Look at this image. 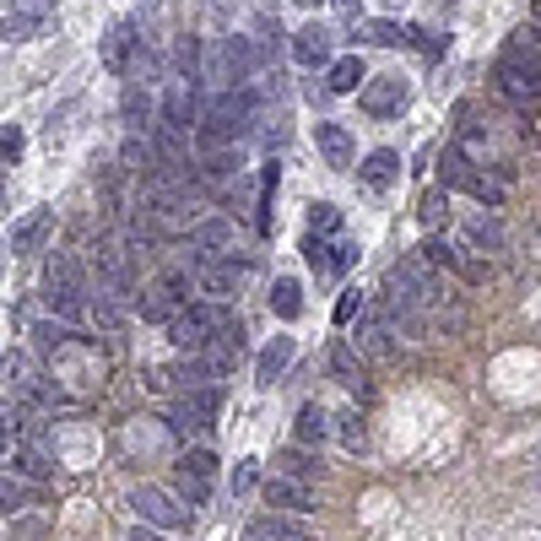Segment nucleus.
<instances>
[{
  "label": "nucleus",
  "instance_id": "f257e3e1",
  "mask_svg": "<svg viewBox=\"0 0 541 541\" xmlns=\"http://www.w3.org/2000/svg\"><path fill=\"white\" fill-rule=\"evenodd\" d=\"M255 109H260V92L255 87H233V92H211L201 103V125H195V136L206 141V147H228V141H239L249 125H255Z\"/></svg>",
  "mask_w": 541,
  "mask_h": 541
},
{
  "label": "nucleus",
  "instance_id": "f03ea898",
  "mask_svg": "<svg viewBox=\"0 0 541 541\" xmlns=\"http://www.w3.org/2000/svg\"><path fill=\"white\" fill-rule=\"evenodd\" d=\"M222 320H228V314H222L217 303H190V309L174 314V325H168V341H174L179 352H201L206 341L222 331Z\"/></svg>",
  "mask_w": 541,
  "mask_h": 541
},
{
  "label": "nucleus",
  "instance_id": "7ed1b4c3",
  "mask_svg": "<svg viewBox=\"0 0 541 541\" xmlns=\"http://www.w3.org/2000/svg\"><path fill=\"white\" fill-rule=\"evenodd\" d=\"M130 509L141 514V525H157V531L190 525V504H184L179 493H168V487H136V493H130Z\"/></svg>",
  "mask_w": 541,
  "mask_h": 541
},
{
  "label": "nucleus",
  "instance_id": "20e7f679",
  "mask_svg": "<svg viewBox=\"0 0 541 541\" xmlns=\"http://www.w3.org/2000/svg\"><path fill=\"white\" fill-rule=\"evenodd\" d=\"M222 412V390L217 385H184L179 390V401H174V428H211Z\"/></svg>",
  "mask_w": 541,
  "mask_h": 541
},
{
  "label": "nucleus",
  "instance_id": "39448f33",
  "mask_svg": "<svg viewBox=\"0 0 541 541\" xmlns=\"http://www.w3.org/2000/svg\"><path fill=\"white\" fill-rule=\"evenodd\" d=\"M76 260H55V266L44 271V287H38V298L49 303V309L55 314H65V320H71V314H82V293H76Z\"/></svg>",
  "mask_w": 541,
  "mask_h": 541
},
{
  "label": "nucleus",
  "instance_id": "423d86ee",
  "mask_svg": "<svg viewBox=\"0 0 541 541\" xmlns=\"http://www.w3.org/2000/svg\"><path fill=\"white\" fill-rule=\"evenodd\" d=\"M244 541H314V531L303 525V514H255V520L244 525Z\"/></svg>",
  "mask_w": 541,
  "mask_h": 541
},
{
  "label": "nucleus",
  "instance_id": "0eeeda50",
  "mask_svg": "<svg viewBox=\"0 0 541 541\" xmlns=\"http://www.w3.org/2000/svg\"><path fill=\"white\" fill-rule=\"evenodd\" d=\"M406 109V82L401 76H374L363 82V114L368 120H390V114Z\"/></svg>",
  "mask_w": 541,
  "mask_h": 541
},
{
  "label": "nucleus",
  "instance_id": "6e6552de",
  "mask_svg": "<svg viewBox=\"0 0 541 541\" xmlns=\"http://www.w3.org/2000/svg\"><path fill=\"white\" fill-rule=\"evenodd\" d=\"M136 38H141V33H136V17H114L109 33H103V71H109V76H125Z\"/></svg>",
  "mask_w": 541,
  "mask_h": 541
},
{
  "label": "nucleus",
  "instance_id": "1a4fd4ad",
  "mask_svg": "<svg viewBox=\"0 0 541 541\" xmlns=\"http://www.w3.org/2000/svg\"><path fill=\"white\" fill-rule=\"evenodd\" d=\"M498 92H504V98H514V103H525V109H531V103H541V71H531V65H514V60H498Z\"/></svg>",
  "mask_w": 541,
  "mask_h": 541
},
{
  "label": "nucleus",
  "instance_id": "9d476101",
  "mask_svg": "<svg viewBox=\"0 0 541 541\" xmlns=\"http://www.w3.org/2000/svg\"><path fill=\"white\" fill-rule=\"evenodd\" d=\"M190 244L201 249L206 260H228L233 249H239V228H233V217H211L190 233Z\"/></svg>",
  "mask_w": 541,
  "mask_h": 541
},
{
  "label": "nucleus",
  "instance_id": "9b49d317",
  "mask_svg": "<svg viewBox=\"0 0 541 541\" xmlns=\"http://www.w3.org/2000/svg\"><path fill=\"white\" fill-rule=\"evenodd\" d=\"M395 331L401 325L390 320V309H374V314H363V331H358V347L368 352V358H395Z\"/></svg>",
  "mask_w": 541,
  "mask_h": 541
},
{
  "label": "nucleus",
  "instance_id": "f8f14e48",
  "mask_svg": "<svg viewBox=\"0 0 541 541\" xmlns=\"http://www.w3.org/2000/svg\"><path fill=\"white\" fill-rule=\"evenodd\" d=\"M331 44H336V33L325 28V22H303V28L293 33V60L298 65H331Z\"/></svg>",
  "mask_w": 541,
  "mask_h": 541
},
{
  "label": "nucleus",
  "instance_id": "ddd939ff",
  "mask_svg": "<svg viewBox=\"0 0 541 541\" xmlns=\"http://www.w3.org/2000/svg\"><path fill=\"white\" fill-rule=\"evenodd\" d=\"M314 147H320V157L331 168H352V157H358V147H352V130L336 125V120H320L314 125Z\"/></svg>",
  "mask_w": 541,
  "mask_h": 541
},
{
  "label": "nucleus",
  "instance_id": "4468645a",
  "mask_svg": "<svg viewBox=\"0 0 541 541\" xmlns=\"http://www.w3.org/2000/svg\"><path fill=\"white\" fill-rule=\"evenodd\" d=\"M282 477H298V482H314L325 471V460H320V444H287V450H276L271 460Z\"/></svg>",
  "mask_w": 541,
  "mask_h": 541
},
{
  "label": "nucleus",
  "instance_id": "2eb2a0df",
  "mask_svg": "<svg viewBox=\"0 0 541 541\" xmlns=\"http://www.w3.org/2000/svg\"><path fill=\"white\" fill-rule=\"evenodd\" d=\"M266 504L282 509V514H309V509H320V504H314V493H309L298 477H271V482H266Z\"/></svg>",
  "mask_w": 541,
  "mask_h": 541
},
{
  "label": "nucleus",
  "instance_id": "dca6fc26",
  "mask_svg": "<svg viewBox=\"0 0 541 541\" xmlns=\"http://www.w3.org/2000/svg\"><path fill=\"white\" fill-rule=\"evenodd\" d=\"M49 228H55V211H49V206L28 211V217H22L17 228H11V255H33V249L49 239Z\"/></svg>",
  "mask_w": 541,
  "mask_h": 541
},
{
  "label": "nucleus",
  "instance_id": "f3484780",
  "mask_svg": "<svg viewBox=\"0 0 541 541\" xmlns=\"http://www.w3.org/2000/svg\"><path fill=\"white\" fill-rule=\"evenodd\" d=\"M358 179L368 184V190H390L395 179H401V157H395L390 147H379V152H368L363 163H358Z\"/></svg>",
  "mask_w": 541,
  "mask_h": 541
},
{
  "label": "nucleus",
  "instance_id": "a211bd4d",
  "mask_svg": "<svg viewBox=\"0 0 541 541\" xmlns=\"http://www.w3.org/2000/svg\"><path fill=\"white\" fill-rule=\"evenodd\" d=\"M293 358H298V341L293 336H271V347L260 352V385H276V379L287 374V368H293Z\"/></svg>",
  "mask_w": 541,
  "mask_h": 541
},
{
  "label": "nucleus",
  "instance_id": "6ab92c4d",
  "mask_svg": "<svg viewBox=\"0 0 541 541\" xmlns=\"http://www.w3.org/2000/svg\"><path fill=\"white\" fill-rule=\"evenodd\" d=\"M201 293L211 303H228L233 293H239V266H228V260H211L206 276H201Z\"/></svg>",
  "mask_w": 541,
  "mask_h": 541
},
{
  "label": "nucleus",
  "instance_id": "aec40b11",
  "mask_svg": "<svg viewBox=\"0 0 541 541\" xmlns=\"http://www.w3.org/2000/svg\"><path fill=\"white\" fill-rule=\"evenodd\" d=\"M293 433H298V444H325V439H331V417H325V406L320 401H303Z\"/></svg>",
  "mask_w": 541,
  "mask_h": 541
},
{
  "label": "nucleus",
  "instance_id": "412c9836",
  "mask_svg": "<svg viewBox=\"0 0 541 541\" xmlns=\"http://www.w3.org/2000/svg\"><path fill=\"white\" fill-rule=\"evenodd\" d=\"M44 33H55V17H49V11H11L6 17V38H17V44L44 38Z\"/></svg>",
  "mask_w": 541,
  "mask_h": 541
},
{
  "label": "nucleus",
  "instance_id": "4be33fe9",
  "mask_svg": "<svg viewBox=\"0 0 541 541\" xmlns=\"http://www.w3.org/2000/svg\"><path fill=\"white\" fill-rule=\"evenodd\" d=\"M271 314L276 320H298L303 314V287L293 282V276H276L271 282Z\"/></svg>",
  "mask_w": 541,
  "mask_h": 541
},
{
  "label": "nucleus",
  "instance_id": "5701e85b",
  "mask_svg": "<svg viewBox=\"0 0 541 541\" xmlns=\"http://www.w3.org/2000/svg\"><path fill=\"white\" fill-rule=\"evenodd\" d=\"M211 487H217V482H211V477H201V471H190V466H174V493H179L190 509H201V504H206V498H211Z\"/></svg>",
  "mask_w": 541,
  "mask_h": 541
},
{
  "label": "nucleus",
  "instance_id": "b1692460",
  "mask_svg": "<svg viewBox=\"0 0 541 541\" xmlns=\"http://www.w3.org/2000/svg\"><path fill=\"white\" fill-rule=\"evenodd\" d=\"M303 260H309V271H314V276H336V239L303 233Z\"/></svg>",
  "mask_w": 541,
  "mask_h": 541
},
{
  "label": "nucleus",
  "instance_id": "393cba45",
  "mask_svg": "<svg viewBox=\"0 0 541 541\" xmlns=\"http://www.w3.org/2000/svg\"><path fill=\"white\" fill-rule=\"evenodd\" d=\"M331 374L347 390H363V363H358V352H352L347 341H336V347H331Z\"/></svg>",
  "mask_w": 541,
  "mask_h": 541
},
{
  "label": "nucleus",
  "instance_id": "a878e982",
  "mask_svg": "<svg viewBox=\"0 0 541 541\" xmlns=\"http://www.w3.org/2000/svg\"><path fill=\"white\" fill-rule=\"evenodd\" d=\"M6 455H11V466H17L22 477H49V471H55V466H49V455L38 450V444H22V439H17Z\"/></svg>",
  "mask_w": 541,
  "mask_h": 541
},
{
  "label": "nucleus",
  "instance_id": "bb28decb",
  "mask_svg": "<svg viewBox=\"0 0 541 541\" xmlns=\"http://www.w3.org/2000/svg\"><path fill=\"white\" fill-rule=\"evenodd\" d=\"M363 60L358 55H341V60H331V76H325V82H331V92H358L363 87Z\"/></svg>",
  "mask_w": 541,
  "mask_h": 541
},
{
  "label": "nucleus",
  "instance_id": "cd10ccee",
  "mask_svg": "<svg viewBox=\"0 0 541 541\" xmlns=\"http://www.w3.org/2000/svg\"><path fill=\"white\" fill-rule=\"evenodd\" d=\"M466 249H477V255H493V249H504V228H498L493 217H477L466 228Z\"/></svg>",
  "mask_w": 541,
  "mask_h": 541
},
{
  "label": "nucleus",
  "instance_id": "c85d7f7f",
  "mask_svg": "<svg viewBox=\"0 0 541 541\" xmlns=\"http://www.w3.org/2000/svg\"><path fill=\"white\" fill-rule=\"evenodd\" d=\"M120 114H125V125H130V130H147L157 109H152V98H147L141 87H125V103H120Z\"/></svg>",
  "mask_w": 541,
  "mask_h": 541
},
{
  "label": "nucleus",
  "instance_id": "c756f323",
  "mask_svg": "<svg viewBox=\"0 0 541 541\" xmlns=\"http://www.w3.org/2000/svg\"><path fill=\"white\" fill-rule=\"evenodd\" d=\"M71 341H76V331H71V325H55V320L33 325V347H38V352H65Z\"/></svg>",
  "mask_w": 541,
  "mask_h": 541
},
{
  "label": "nucleus",
  "instance_id": "7c9ffc66",
  "mask_svg": "<svg viewBox=\"0 0 541 541\" xmlns=\"http://www.w3.org/2000/svg\"><path fill=\"white\" fill-rule=\"evenodd\" d=\"M460 190H466L471 201H482V206H504V184L487 179V174H477V168L466 174V184H460Z\"/></svg>",
  "mask_w": 541,
  "mask_h": 541
},
{
  "label": "nucleus",
  "instance_id": "2f4dec72",
  "mask_svg": "<svg viewBox=\"0 0 541 541\" xmlns=\"http://www.w3.org/2000/svg\"><path fill=\"white\" fill-rule=\"evenodd\" d=\"M417 217H422V228H428V233H439L444 222H450V190H433L428 201H422Z\"/></svg>",
  "mask_w": 541,
  "mask_h": 541
},
{
  "label": "nucleus",
  "instance_id": "473e14b6",
  "mask_svg": "<svg viewBox=\"0 0 541 541\" xmlns=\"http://www.w3.org/2000/svg\"><path fill=\"white\" fill-rule=\"evenodd\" d=\"M87 309H92V320H98V325H103V331H114V325H120V320H125V303H120V298H114V287H109V293H98V298H92V303H87Z\"/></svg>",
  "mask_w": 541,
  "mask_h": 541
},
{
  "label": "nucleus",
  "instance_id": "72a5a7b5",
  "mask_svg": "<svg viewBox=\"0 0 541 541\" xmlns=\"http://www.w3.org/2000/svg\"><path fill=\"white\" fill-rule=\"evenodd\" d=\"M309 233H320V239H336V233H341V211H336L331 201H314V211H309Z\"/></svg>",
  "mask_w": 541,
  "mask_h": 541
},
{
  "label": "nucleus",
  "instance_id": "f704fd0d",
  "mask_svg": "<svg viewBox=\"0 0 541 541\" xmlns=\"http://www.w3.org/2000/svg\"><path fill=\"white\" fill-rule=\"evenodd\" d=\"M401 28H395V22L390 17H374V22H363V28H358V44H401Z\"/></svg>",
  "mask_w": 541,
  "mask_h": 541
},
{
  "label": "nucleus",
  "instance_id": "c9c22d12",
  "mask_svg": "<svg viewBox=\"0 0 541 541\" xmlns=\"http://www.w3.org/2000/svg\"><path fill=\"white\" fill-rule=\"evenodd\" d=\"M239 163H244V157L233 152V147H228V152L217 147V152L206 157V168H201V174H206V179H233V174H239Z\"/></svg>",
  "mask_w": 541,
  "mask_h": 541
},
{
  "label": "nucleus",
  "instance_id": "e433bc0d",
  "mask_svg": "<svg viewBox=\"0 0 541 541\" xmlns=\"http://www.w3.org/2000/svg\"><path fill=\"white\" fill-rule=\"evenodd\" d=\"M422 255H428L433 266H444V271H450V266H460V255H455V249L439 239V233H428V244H422Z\"/></svg>",
  "mask_w": 541,
  "mask_h": 541
},
{
  "label": "nucleus",
  "instance_id": "4c0bfd02",
  "mask_svg": "<svg viewBox=\"0 0 541 541\" xmlns=\"http://www.w3.org/2000/svg\"><path fill=\"white\" fill-rule=\"evenodd\" d=\"M336 422H341V428H336L341 444H347V450H363V417H358V412H341Z\"/></svg>",
  "mask_w": 541,
  "mask_h": 541
},
{
  "label": "nucleus",
  "instance_id": "58836bf2",
  "mask_svg": "<svg viewBox=\"0 0 541 541\" xmlns=\"http://www.w3.org/2000/svg\"><path fill=\"white\" fill-rule=\"evenodd\" d=\"M22 147H28V136H22L17 125L0 130V157H6V163H22Z\"/></svg>",
  "mask_w": 541,
  "mask_h": 541
},
{
  "label": "nucleus",
  "instance_id": "ea45409f",
  "mask_svg": "<svg viewBox=\"0 0 541 541\" xmlns=\"http://www.w3.org/2000/svg\"><path fill=\"white\" fill-rule=\"evenodd\" d=\"M358 314H363V293L352 287V293H341V298H336V325H352Z\"/></svg>",
  "mask_w": 541,
  "mask_h": 541
},
{
  "label": "nucleus",
  "instance_id": "a19ab883",
  "mask_svg": "<svg viewBox=\"0 0 541 541\" xmlns=\"http://www.w3.org/2000/svg\"><path fill=\"white\" fill-rule=\"evenodd\" d=\"M0 374H6V385H28V358H22V352H6V363H0Z\"/></svg>",
  "mask_w": 541,
  "mask_h": 541
},
{
  "label": "nucleus",
  "instance_id": "79ce46f5",
  "mask_svg": "<svg viewBox=\"0 0 541 541\" xmlns=\"http://www.w3.org/2000/svg\"><path fill=\"white\" fill-rule=\"evenodd\" d=\"M0 504H6V514H17L22 504H28V487H22L17 477H6L0 482Z\"/></svg>",
  "mask_w": 541,
  "mask_h": 541
},
{
  "label": "nucleus",
  "instance_id": "37998d69",
  "mask_svg": "<svg viewBox=\"0 0 541 541\" xmlns=\"http://www.w3.org/2000/svg\"><path fill=\"white\" fill-rule=\"evenodd\" d=\"M255 482H260V460H239V471H233V493H249Z\"/></svg>",
  "mask_w": 541,
  "mask_h": 541
},
{
  "label": "nucleus",
  "instance_id": "c03bdc74",
  "mask_svg": "<svg viewBox=\"0 0 541 541\" xmlns=\"http://www.w3.org/2000/svg\"><path fill=\"white\" fill-rule=\"evenodd\" d=\"M406 44H417L422 55H439V38H433L428 28H406Z\"/></svg>",
  "mask_w": 541,
  "mask_h": 541
},
{
  "label": "nucleus",
  "instance_id": "a18cd8bd",
  "mask_svg": "<svg viewBox=\"0 0 541 541\" xmlns=\"http://www.w3.org/2000/svg\"><path fill=\"white\" fill-rule=\"evenodd\" d=\"M352 260H358V244H352V239H336V271H347Z\"/></svg>",
  "mask_w": 541,
  "mask_h": 541
},
{
  "label": "nucleus",
  "instance_id": "49530a36",
  "mask_svg": "<svg viewBox=\"0 0 541 541\" xmlns=\"http://www.w3.org/2000/svg\"><path fill=\"white\" fill-rule=\"evenodd\" d=\"M249 201H255V184H244V179H239V184H233V211H244Z\"/></svg>",
  "mask_w": 541,
  "mask_h": 541
},
{
  "label": "nucleus",
  "instance_id": "de8ad7c7",
  "mask_svg": "<svg viewBox=\"0 0 541 541\" xmlns=\"http://www.w3.org/2000/svg\"><path fill=\"white\" fill-rule=\"evenodd\" d=\"M130 541H163V536H152L147 525H136V536H130Z\"/></svg>",
  "mask_w": 541,
  "mask_h": 541
},
{
  "label": "nucleus",
  "instance_id": "09e8293b",
  "mask_svg": "<svg viewBox=\"0 0 541 541\" xmlns=\"http://www.w3.org/2000/svg\"><path fill=\"white\" fill-rule=\"evenodd\" d=\"M293 6H320V0H293Z\"/></svg>",
  "mask_w": 541,
  "mask_h": 541
},
{
  "label": "nucleus",
  "instance_id": "8fccbe9b",
  "mask_svg": "<svg viewBox=\"0 0 541 541\" xmlns=\"http://www.w3.org/2000/svg\"><path fill=\"white\" fill-rule=\"evenodd\" d=\"M336 6H347V11H352V6H358V0H336Z\"/></svg>",
  "mask_w": 541,
  "mask_h": 541
},
{
  "label": "nucleus",
  "instance_id": "3c124183",
  "mask_svg": "<svg viewBox=\"0 0 541 541\" xmlns=\"http://www.w3.org/2000/svg\"><path fill=\"white\" fill-rule=\"evenodd\" d=\"M22 6H33V0H22Z\"/></svg>",
  "mask_w": 541,
  "mask_h": 541
}]
</instances>
